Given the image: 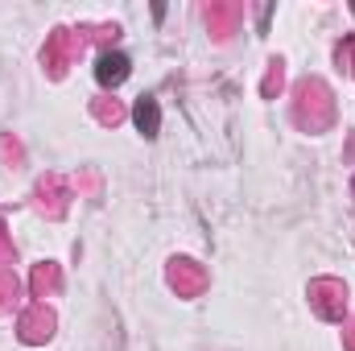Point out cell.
<instances>
[{"label": "cell", "instance_id": "obj_2", "mask_svg": "<svg viewBox=\"0 0 355 351\" xmlns=\"http://www.w3.org/2000/svg\"><path fill=\"white\" fill-rule=\"evenodd\" d=\"M137 124H141V128H145V132L153 137V132H157V108L141 99V103H137Z\"/></svg>", "mask_w": 355, "mask_h": 351}, {"label": "cell", "instance_id": "obj_1", "mask_svg": "<svg viewBox=\"0 0 355 351\" xmlns=\"http://www.w3.org/2000/svg\"><path fill=\"white\" fill-rule=\"evenodd\" d=\"M95 79H99L103 87L124 83V79H128V58H124V54H103L99 67H95Z\"/></svg>", "mask_w": 355, "mask_h": 351}]
</instances>
